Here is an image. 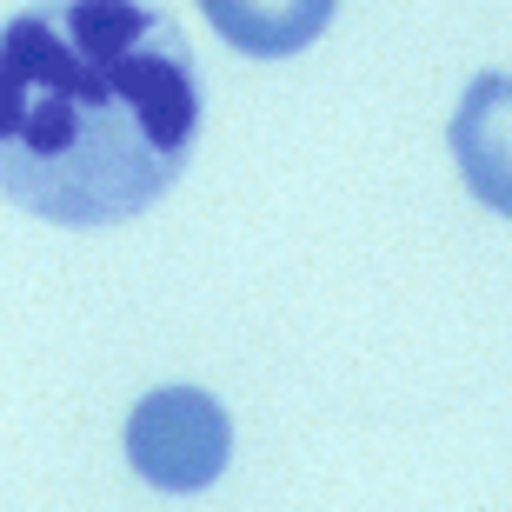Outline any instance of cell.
Here are the masks:
<instances>
[{"label": "cell", "mask_w": 512, "mask_h": 512, "mask_svg": "<svg viewBox=\"0 0 512 512\" xmlns=\"http://www.w3.org/2000/svg\"><path fill=\"white\" fill-rule=\"evenodd\" d=\"M193 47L140 0H40L0 27V200L47 227H120L187 173Z\"/></svg>", "instance_id": "cell-1"}, {"label": "cell", "mask_w": 512, "mask_h": 512, "mask_svg": "<svg viewBox=\"0 0 512 512\" xmlns=\"http://www.w3.org/2000/svg\"><path fill=\"white\" fill-rule=\"evenodd\" d=\"M233 459V419L207 386H153L127 413V466L153 493H207Z\"/></svg>", "instance_id": "cell-2"}, {"label": "cell", "mask_w": 512, "mask_h": 512, "mask_svg": "<svg viewBox=\"0 0 512 512\" xmlns=\"http://www.w3.org/2000/svg\"><path fill=\"white\" fill-rule=\"evenodd\" d=\"M453 167L479 207L512 220V74H479L453 114Z\"/></svg>", "instance_id": "cell-3"}, {"label": "cell", "mask_w": 512, "mask_h": 512, "mask_svg": "<svg viewBox=\"0 0 512 512\" xmlns=\"http://www.w3.org/2000/svg\"><path fill=\"white\" fill-rule=\"evenodd\" d=\"M213 34L253 60H286L326 34L340 0H200Z\"/></svg>", "instance_id": "cell-4"}]
</instances>
